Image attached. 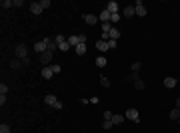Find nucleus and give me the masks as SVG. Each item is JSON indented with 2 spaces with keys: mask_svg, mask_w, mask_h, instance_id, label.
Instances as JSON below:
<instances>
[{
  "mask_svg": "<svg viewBox=\"0 0 180 133\" xmlns=\"http://www.w3.org/2000/svg\"><path fill=\"white\" fill-rule=\"evenodd\" d=\"M118 20H120V14H112V16H110V24H112V22H118Z\"/></svg>",
  "mask_w": 180,
  "mask_h": 133,
  "instance_id": "f704fd0d",
  "label": "nucleus"
},
{
  "mask_svg": "<svg viewBox=\"0 0 180 133\" xmlns=\"http://www.w3.org/2000/svg\"><path fill=\"white\" fill-rule=\"evenodd\" d=\"M34 50H36V52H40V54H44L46 50H48V46H46V40H44V38H42L40 42H36V44H34Z\"/></svg>",
  "mask_w": 180,
  "mask_h": 133,
  "instance_id": "39448f33",
  "label": "nucleus"
},
{
  "mask_svg": "<svg viewBox=\"0 0 180 133\" xmlns=\"http://www.w3.org/2000/svg\"><path fill=\"white\" fill-rule=\"evenodd\" d=\"M106 64H108V60H106L104 56H98V58H96V66L98 68H104Z\"/></svg>",
  "mask_w": 180,
  "mask_h": 133,
  "instance_id": "dca6fc26",
  "label": "nucleus"
},
{
  "mask_svg": "<svg viewBox=\"0 0 180 133\" xmlns=\"http://www.w3.org/2000/svg\"><path fill=\"white\" fill-rule=\"evenodd\" d=\"M56 97H54V95H52V93H50V95H46V97H44V103H46V105H50V107H52V105H54V103H56Z\"/></svg>",
  "mask_w": 180,
  "mask_h": 133,
  "instance_id": "2eb2a0df",
  "label": "nucleus"
},
{
  "mask_svg": "<svg viewBox=\"0 0 180 133\" xmlns=\"http://www.w3.org/2000/svg\"><path fill=\"white\" fill-rule=\"evenodd\" d=\"M108 36H110V40H118V38H120V32H118L116 28H112V30L108 32Z\"/></svg>",
  "mask_w": 180,
  "mask_h": 133,
  "instance_id": "aec40b11",
  "label": "nucleus"
},
{
  "mask_svg": "<svg viewBox=\"0 0 180 133\" xmlns=\"http://www.w3.org/2000/svg\"><path fill=\"white\" fill-rule=\"evenodd\" d=\"M102 127H104V129H110V127H112V119H104V121H102Z\"/></svg>",
  "mask_w": 180,
  "mask_h": 133,
  "instance_id": "c756f323",
  "label": "nucleus"
},
{
  "mask_svg": "<svg viewBox=\"0 0 180 133\" xmlns=\"http://www.w3.org/2000/svg\"><path fill=\"white\" fill-rule=\"evenodd\" d=\"M178 121H180V119H178Z\"/></svg>",
  "mask_w": 180,
  "mask_h": 133,
  "instance_id": "a19ab883",
  "label": "nucleus"
},
{
  "mask_svg": "<svg viewBox=\"0 0 180 133\" xmlns=\"http://www.w3.org/2000/svg\"><path fill=\"white\" fill-rule=\"evenodd\" d=\"M96 48H98V52H108V42L98 40V42H96Z\"/></svg>",
  "mask_w": 180,
  "mask_h": 133,
  "instance_id": "ddd939ff",
  "label": "nucleus"
},
{
  "mask_svg": "<svg viewBox=\"0 0 180 133\" xmlns=\"http://www.w3.org/2000/svg\"><path fill=\"white\" fill-rule=\"evenodd\" d=\"M124 117H126V119H130V121H134V123H138V121H140V117H138V109H134V107L126 109Z\"/></svg>",
  "mask_w": 180,
  "mask_h": 133,
  "instance_id": "f257e3e1",
  "label": "nucleus"
},
{
  "mask_svg": "<svg viewBox=\"0 0 180 133\" xmlns=\"http://www.w3.org/2000/svg\"><path fill=\"white\" fill-rule=\"evenodd\" d=\"M102 117H104V119H112V117H114V113H112V111H108V109H106L104 113H102Z\"/></svg>",
  "mask_w": 180,
  "mask_h": 133,
  "instance_id": "7c9ffc66",
  "label": "nucleus"
},
{
  "mask_svg": "<svg viewBox=\"0 0 180 133\" xmlns=\"http://www.w3.org/2000/svg\"><path fill=\"white\" fill-rule=\"evenodd\" d=\"M122 14L126 16V18H130V16H134V14H136V8H134V6H126V8L122 10Z\"/></svg>",
  "mask_w": 180,
  "mask_h": 133,
  "instance_id": "f8f14e48",
  "label": "nucleus"
},
{
  "mask_svg": "<svg viewBox=\"0 0 180 133\" xmlns=\"http://www.w3.org/2000/svg\"><path fill=\"white\" fill-rule=\"evenodd\" d=\"M74 50H76V54H78V56H84V54H86V44H78Z\"/></svg>",
  "mask_w": 180,
  "mask_h": 133,
  "instance_id": "a211bd4d",
  "label": "nucleus"
},
{
  "mask_svg": "<svg viewBox=\"0 0 180 133\" xmlns=\"http://www.w3.org/2000/svg\"><path fill=\"white\" fill-rule=\"evenodd\" d=\"M52 56H54V52H48V50H46L44 54L40 56V62H42L44 66H46V64H50V62H52Z\"/></svg>",
  "mask_w": 180,
  "mask_h": 133,
  "instance_id": "423d86ee",
  "label": "nucleus"
},
{
  "mask_svg": "<svg viewBox=\"0 0 180 133\" xmlns=\"http://www.w3.org/2000/svg\"><path fill=\"white\" fill-rule=\"evenodd\" d=\"M14 52H16V56H18V60H24V58H28V54H26V52H28L26 44H18Z\"/></svg>",
  "mask_w": 180,
  "mask_h": 133,
  "instance_id": "f03ea898",
  "label": "nucleus"
},
{
  "mask_svg": "<svg viewBox=\"0 0 180 133\" xmlns=\"http://www.w3.org/2000/svg\"><path fill=\"white\" fill-rule=\"evenodd\" d=\"M176 107H178V109H180V97H178V100H176Z\"/></svg>",
  "mask_w": 180,
  "mask_h": 133,
  "instance_id": "ea45409f",
  "label": "nucleus"
},
{
  "mask_svg": "<svg viewBox=\"0 0 180 133\" xmlns=\"http://www.w3.org/2000/svg\"><path fill=\"white\" fill-rule=\"evenodd\" d=\"M140 68H142V62H134V64H132V72L138 74V70H140Z\"/></svg>",
  "mask_w": 180,
  "mask_h": 133,
  "instance_id": "c85d7f7f",
  "label": "nucleus"
},
{
  "mask_svg": "<svg viewBox=\"0 0 180 133\" xmlns=\"http://www.w3.org/2000/svg\"><path fill=\"white\" fill-rule=\"evenodd\" d=\"M30 12L36 14V16L42 14V6H40V2H32V4H30Z\"/></svg>",
  "mask_w": 180,
  "mask_h": 133,
  "instance_id": "6e6552de",
  "label": "nucleus"
},
{
  "mask_svg": "<svg viewBox=\"0 0 180 133\" xmlns=\"http://www.w3.org/2000/svg\"><path fill=\"white\" fill-rule=\"evenodd\" d=\"M0 6H2V8H12V6H14V2H12V0H2V2H0Z\"/></svg>",
  "mask_w": 180,
  "mask_h": 133,
  "instance_id": "b1692460",
  "label": "nucleus"
},
{
  "mask_svg": "<svg viewBox=\"0 0 180 133\" xmlns=\"http://www.w3.org/2000/svg\"><path fill=\"white\" fill-rule=\"evenodd\" d=\"M24 64H22V60H12L10 62V68L12 70H18V68H22Z\"/></svg>",
  "mask_w": 180,
  "mask_h": 133,
  "instance_id": "6ab92c4d",
  "label": "nucleus"
},
{
  "mask_svg": "<svg viewBox=\"0 0 180 133\" xmlns=\"http://www.w3.org/2000/svg\"><path fill=\"white\" fill-rule=\"evenodd\" d=\"M4 103H6V95H0V105L4 107Z\"/></svg>",
  "mask_w": 180,
  "mask_h": 133,
  "instance_id": "58836bf2",
  "label": "nucleus"
},
{
  "mask_svg": "<svg viewBox=\"0 0 180 133\" xmlns=\"http://www.w3.org/2000/svg\"><path fill=\"white\" fill-rule=\"evenodd\" d=\"M12 2H14V6H18V8H20V6H24L22 0H12Z\"/></svg>",
  "mask_w": 180,
  "mask_h": 133,
  "instance_id": "e433bc0d",
  "label": "nucleus"
},
{
  "mask_svg": "<svg viewBox=\"0 0 180 133\" xmlns=\"http://www.w3.org/2000/svg\"><path fill=\"white\" fill-rule=\"evenodd\" d=\"M44 40H46V46H48V52H56L58 50V44L54 40H50V38H44Z\"/></svg>",
  "mask_w": 180,
  "mask_h": 133,
  "instance_id": "1a4fd4ad",
  "label": "nucleus"
},
{
  "mask_svg": "<svg viewBox=\"0 0 180 133\" xmlns=\"http://www.w3.org/2000/svg\"><path fill=\"white\" fill-rule=\"evenodd\" d=\"M6 93H8V86L0 84V95H6Z\"/></svg>",
  "mask_w": 180,
  "mask_h": 133,
  "instance_id": "2f4dec72",
  "label": "nucleus"
},
{
  "mask_svg": "<svg viewBox=\"0 0 180 133\" xmlns=\"http://www.w3.org/2000/svg\"><path fill=\"white\" fill-rule=\"evenodd\" d=\"M70 48H72V46L68 44V40H66V42H62V44L58 46V50H60V52H68V50H70Z\"/></svg>",
  "mask_w": 180,
  "mask_h": 133,
  "instance_id": "4be33fe9",
  "label": "nucleus"
},
{
  "mask_svg": "<svg viewBox=\"0 0 180 133\" xmlns=\"http://www.w3.org/2000/svg\"><path fill=\"white\" fill-rule=\"evenodd\" d=\"M0 133H10V125H8V123H2V125H0Z\"/></svg>",
  "mask_w": 180,
  "mask_h": 133,
  "instance_id": "bb28decb",
  "label": "nucleus"
},
{
  "mask_svg": "<svg viewBox=\"0 0 180 133\" xmlns=\"http://www.w3.org/2000/svg\"><path fill=\"white\" fill-rule=\"evenodd\" d=\"M134 88L138 89V91H140V89H144V81H142V79H136V81H134Z\"/></svg>",
  "mask_w": 180,
  "mask_h": 133,
  "instance_id": "cd10ccee",
  "label": "nucleus"
},
{
  "mask_svg": "<svg viewBox=\"0 0 180 133\" xmlns=\"http://www.w3.org/2000/svg\"><path fill=\"white\" fill-rule=\"evenodd\" d=\"M82 20L88 24V26H94V24L98 22V16H94V14H84V16H82Z\"/></svg>",
  "mask_w": 180,
  "mask_h": 133,
  "instance_id": "20e7f679",
  "label": "nucleus"
},
{
  "mask_svg": "<svg viewBox=\"0 0 180 133\" xmlns=\"http://www.w3.org/2000/svg\"><path fill=\"white\" fill-rule=\"evenodd\" d=\"M100 84L104 86V88H110V79L106 78V76H100Z\"/></svg>",
  "mask_w": 180,
  "mask_h": 133,
  "instance_id": "393cba45",
  "label": "nucleus"
},
{
  "mask_svg": "<svg viewBox=\"0 0 180 133\" xmlns=\"http://www.w3.org/2000/svg\"><path fill=\"white\" fill-rule=\"evenodd\" d=\"M134 8H136V16H146V6H144L140 0H136Z\"/></svg>",
  "mask_w": 180,
  "mask_h": 133,
  "instance_id": "7ed1b4c3",
  "label": "nucleus"
},
{
  "mask_svg": "<svg viewBox=\"0 0 180 133\" xmlns=\"http://www.w3.org/2000/svg\"><path fill=\"white\" fill-rule=\"evenodd\" d=\"M40 6H42V10H44V8H50V0H40Z\"/></svg>",
  "mask_w": 180,
  "mask_h": 133,
  "instance_id": "72a5a7b5",
  "label": "nucleus"
},
{
  "mask_svg": "<svg viewBox=\"0 0 180 133\" xmlns=\"http://www.w3.org/2000/svg\"><path fill=\"white\" fill-rule=\"evenodd\" d=\"M124 119H126L124 115H114V117H112V125H120Z\"/></svg>",
  "mask_w": 180,
  "mask_h": 133,
  "instance_id": "412c9836",
  "label": "nucleus"
},
{
  "mask_svg": "<svg viewBox=\"0 0 180 133\" xmlns=\"http://www.w3.org/2000/svg\"><path fill=\"white\" fill-rule=\"evenodd\" d=\"M110 30H112V24H110V22H104V24H102V32H106V34H108Z\"/></svg>",
  "mask_w": 180,
  "mask_h": 133,
  "instance_id": "a878e982",
  "label": "nucleus"
},
{
  "mask_svg": "<svg viewBox=\"0 0 180 133\" xmlns=\"http://www.w3.org/2000/svg\"><path fill=\"white\" fill-rule=\"evenodd\" d=\"M168 117L172 119V121H178V119H180V109H178V107H174V109L168 113Z\"/></svg>",
  "mask_w": 180,
  "mask_h": 133,
  "instance_id": "9b49d317",
  "label": "nucleus"
},
{
  "mask_svg": "<svg viewBox=\"0 0 180 133\" xmlns=\"http://www.w3.org/2000/svg\"><path fill=\"white\" fill-rule=\"evenodd\" d=\"M112 48H116V40H108V50H112Z\"/></svg>",
  "mask_w": 180,
  "mask_h": 133,
  "instance_id": "c9c22d12",
  "label": "nucleus"
},
{
  "mask_svg": "<svg viewBox=\"0 0 180 133\" xmlns=\"http://www.w3.org/2000/svg\"><path fill=\"white\" fill-rule=\"evenodd\" d=\"M52 76H54V72H52V68H50V66H46L44 70H42V78H44V79H50V78H52Z\"/></svg>",
  "mask_w": 180,
  "mask_h": 133,
  "instance_id": "9d476101",
  "label": "nucleus"
},
{
  "mask_svg": "<svg viewBox=\"0 0 180 133\" xmlns=\"http://www.w3.org/2000/svg\"><path fill=\"white\" fill-rule=\"evenodd\" d=\"M110 16H112V14H110V12L104 8V10L100 12V20H102V24H104V22H110Z\"/></svg>",
  "mask_w": 180,
  "mask_h": 133,
  "instance_id": "4468645a",
  "label": "nucleus"
},
{
  "mask_svg": "<svg viewBox=\"0 0 180 133\" xmlns=\"http://www.w3.org/2000/svg\"><path fill=\"white\" fill-rule=\"evenodd\" d=\"M50 68H52V72H54V74H60V72H62V68L58 66V64H52Z\"/></svg>",
  "mask_w": 180,
  "mask_h": 133,
  "instance_id": "473e14b6",
  "label": "nucleus"
},
{
  "mask_svg": "<svg viewBox=\"0 0 180 133\" xmlns=\"http://www.w3.org/2000/svg\"><path fill=\"white\" fill-rule=\"evenodd\" d=\"M174 86H176V79H174V78H166V79H164V88H174Z\"/></svg>",
  "mask_w": 180,
  "mask_h": 133,
  "instance_id": "f3484780",
  "label": "nucleus"
},
{
  "mask_svg": "<svg viewBox=\"0 0 180 133\" xmlns=\"http://www.w3.org/2000/svg\"><path fill=\"white\" fill-rule=\"evenodd\" d=\"M54 42L60 46L62 42H66V36H62V34H56V36H54Z\"/></svg>",
  "mask_w": 180,
  "mask_h": 133,
  "instance_id": "5701e85b",
  "label": "nucleus"
},
{
  "mask_svg": "<svg viewBox=\"0 0 180 133\" xmlns=\"http://www.w3.org/2000/svg\"><path fill=\"white\" fill-rule=\"evenodd\" d=\"M106 10L110 12V14H118V4H116L114 0H110V2L106 4Z\"/></svg>",
  "mask_w": 180,
  "mask_h": 133,
  "instance_id": "0eeeda50",
  "label": "nucleus"
},
{
  "mask_svg": "<svg viewBox=\"0 0 180 133\" xmlns=\"http://www.w3.org/2000/svg\"><path fill=\"white\" fill-rule=\"evenodd\" d=\"M52 107H54V109H58V111H60V109H62V103H60V101H56V103H54Z\"/></svg>",
  "mask_w": 180,
  "mask_h": 133,
  "instance_id": "4c0bfd02",
  "label": "nucleus"
}]
</instances>
